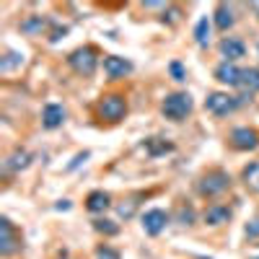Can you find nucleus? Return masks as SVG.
<instances>
[{"mask_svg":"<svg viewBox=\"0 0 259 259\" xmlns=\"http://www.w3.org/2000/svg\"><path fill=\"white\" fill-rule=\"evenodd\" d=\"M246 236H249V239H254V236H259V218H256V221H251V223L246 226Z\"/></svg>","mask_w":259,"mask_h":259,"instance_id":"bb28decb","label":"nucleus"},{"mask_svg":"<svg viewBox=\"0 0 259 259\" xmlns=\"http://www.w3.org/2000/svg\"><path fill=\"white\" fill-rule=\"evenodd\" d=\"M228 187H231V177L221 168L207 171V174H202L200 182H197V192L202 197H218V194H223Z\"/></svg>","mask_w":259,"mask_h":259,"instance_id":"7ed1b4c3","label":"nucleus"},{"mask_svg":"<svg viewBox=\"0 0 259 259\" xmlns=\"http://www.w3.org/2000/svg\"><path fill=\"white\" fill-rule=\"evenodd\" d=\"M205 226H223V223H228L231 221V207L228 205H210L207 210H205Z\"/></svg>","mask_w":259,"mask_h":259,"instance_id":"ddd939ff","label":"nucleus"},{"mask_svg":"<svg viewBox=\"0 0 259 259\" xmlns=\"http://www.w3.org/2000/svg\"><path fill=\"white\" fill-rule=\"evenodd\" d=\"M96 259H122V256H119V251H117V249L101 244V246L96 249Z\"/></svg>","mask_w":259,"mask_h":259,"instance_id":"393cba45","label":"nucleus"},{"mask_svg":"<svg viewBox=\"0 0 259 259\" xmlns=\"http://www.w3.org/2000/svg\"><path fill=\"white\" fill-rule=\"evenodd\" d=\"M29 163H31V153H26V150H16V153L6 161V168L18 171V168H26Z\"/></svg>","mask_w":259,"mask_h":259,"instance_id":"6ab92c4d","label":"nucleus"},{"mask_svg":"<svg viewBox=\"0 0 259 259\" xmlns=\"http://www.w3.org/2000/svg\"><path fill=\"white\" fill-rule=\"evenodd\" d=\"M221 55L226 57V62H236V60H241L246 55V45L241 39H236V36H226L221 45H218Z\"/></svg>","mask_w":259,"mask_h":259,"instance_id":"9d476101","label":"nucleus"},{"mask_svg":"<svg viewBox=\"0 0 259 259\" xmlns=\"http://www.w3.org/2000/svg\"><path fill=\"white\" fill-rule=\"evenodd\" d=\"M251 8H254V11H259V3H254V6H251Z\"/></svg>","mask_w":259,"mask_h":259,"instance_id":"cd10ccee","label":"nucleus"},{"mask_svg":"<svg viewBox=\"0 0 259 259\" xmlns=\"http://www.w3.org/2000/svg\"><path fill=\"white\" fill-rule=\"evenodd\" d=\"M179 221H182L184 226H192V221H194V212H192V207H182V210H179Z\"/></svg>","mask_w":259,"mask_h":259,"instance_id":"a878e982","label":"nucleus"},{"mask_svg":"<svg viewBox=\"0 0 259 259\" xmlns=\"http://www.w3.org/2000/svg\"><path fill=\"white\" fill-rule=\"evenodd\" d=\"M168 73L174 75V80H187V70H184V65L179 62V60H174V62H168Z\"/></svg>","mask_w":259,"mask_h":259,"instance_id":"b1692460","label":"nucleus"},{"mask_svg":"<svg viewBox=\"0 0 259 259\" xmlns=\"http://www.w3.org/2000/svg\"><path fill=\"white\" fill-rule=\"evenodd\" d=\"M21 62H24V57H21V55H16V52H8V55L3 57V62H0V70H3V73H11V68H13V65H21Z\"/></svg>","mask_w":259,"mask_h":259,"instance_id":"412c9836","label":"nucleus"},{"mask_svg":"<svg viewBox=\"0 0 259 259\" xmlns=\"http://www.w3.org/2000/svg\"><path fill=\"white\" fill-rule=\"evenodd\" d=\"M104 73L109 78H124L133 73V62L124 57H117V55H106L104 57Z\"/></svg>","mask_w":259,"mask_h":259,"instance_id":"1a4fd4ad","label":"nucleus"},{"mask_svg":"<svg viewBox=\"0 0 259 259\" xmlns=\"http://www.w3.org/2000/svg\"><path fill=\"white\" fill-rule=\"evenodd\" d=\"M65 106L62 104H47L45 112H41V124H45L47 130H57L62 122H65Z\"/></svg>","mask_w":259,"mask_h":259,"instance_id":"9b49d317","label":"nucleus"},{"mask_svg":"<svg viewBox=\"0 0 259 259\" xmlns=\"http://www.w3.org/2000/svg\"><path fill=\"white\" fill-rule=\"evenodd\" d=\"M21 246V236L16 231V226L8 218H0V254L3 256H13Z\"/></svg>","mask_w":259,"mask_h":259,"instance_id":"423d86ee","label":"nucleus"},{"mask_svg":"<svg viewBox=\"0 0 259 259\" xmlns=\"http://www.w3.org/2000/svg\"><path fill=\"white\" fill-rule=\"evenodd\" d=\"M194 41H197L200 47L210 45V18L207 16H202L197 24H194Z\"/></svg>","mask_w":259,"mask_h":259,"instance_id":"f3484780","label":"nucleus"},{"mask_svg":"<svg viewBox=\"0 0 259 259\" xmlns=\"http://www.w3.org/2000/svg\"><path fill=\"white\" fill-rule=\"evenodd\" d=\"M215 78L223 85H241V70L236 68L233 62H221L218 68H215Z\"/></svg>","mask_w":259,"mask_h":259,"instance_id":"f8f14e48","label":"nucleus"},{"mask_svg":"<svg viewBox=\"0 0 259 259\" xmlns=\"http://www.w3.org/2000/svg\"><path fill=\"white\" fill-rule=\"evenodd\" d=\"M166 223H168V212H163V210H158V207L145 210L143 218H140V226H143V231H145L148 236H158V233L166 228Z\"/></svg>","mask_w":259,"mask_h":259,"instance_id":"0eeeda50","label":"nucleus"},{"mask_svg":"<svg viewBox=\"0 0 259 259\" xmlns=\"http://www.w3.org/2000/svg\"><path fill=\"white\" fill-rule=\"evenodd\" d=\"M45 26H47V21L41 18V16H34V18H29V21H24V24H21V31H26V34H39Z\"/></svg>","mask_w":259,"mask_h":259,"instance_id":"aec40b11","label":"nucleus"},{"mask_svg":"<svg viewBox=\"0 0 259 259\" xmlns=\"http://www.w3.org/2000/svg\"><path fill=\"white\" fill-rule=\"evenodd\" d=\"M112 202H109V194L106 192H101V189H96V192H91L89 197H85V207H89L91 212H104L106 207H109Z\"/></svg>","mask_w":259,"mask_h":259,"instance_id":"2eb2a0df","label":"nucleus"},{"mask_svg":"<svg viewBox=\"0 0 259 259\" xmlns=\"http://www.w3.org/2000/svg\"><path fill=\"white\" fill-rule=\"evenodd\" d=\"M194 104H192V96L184 94V91H177V94H168L161 104V114L171 122H182L192 114Z\"/></svg>","mask_w":259,"mask_h":259,"instance_id":"f257e3e1","label":"nucleus"},{"mask_svg":"<svg viewBox=\"0 0 259 259\" xmlns=\"http://www.w3.org/2000/svg\"><path fill=\"white\" fill-rule=\"evenodd\" d=\"M241 106V99L239 96H231V94H223V91H215V94H207L205 99V109L215 117H226L231 112H236Z\"/></svg>","mask_w":259,"mask_h":259,"instance_id":"39448f33","label":"nucleus"},{"mask_svg":"<svg viewBox=\"0 0 259 259\" xmlns=\"http://www.w3.org/2000/svg\"><path fill=\"white\" fill-rule=\"evenodd\" d=\"M241 89L254 94L259 91V68H244L241 70Z\"/></svg>","mask_w":259,"mask_h":259,"instance_id":"a211bd4d","label":"nucleus"},{"mask_svg":"<svg viewBox=\"0 0 259 259\" xmlns=\"http://www.w3.org/2000/svg\"><path fill=\"white\" fill-rule=\"evenodd\" d=\"M68 62H70V68H73L78 75L91 78V75L96 73V68H99V55H96L94 47H80V50H75V52L68 57Z\"/></svg>","mask_w":259,"mask_h":259,"instance_id":"20e7f679","label":"nucleus"},{"mask_svg":"<svg viewBox=\"0 0 259 259\" xmlns=\"http://www.w3.org/2000/svg\"><path fill=\"white\" fill-rule=\"evenodd\" d=\"M231 145L236 150H254L259 145V133L251 127H236L231 133Z\"/></svg>","mask_w":259,"mask_h":259,"instance_id":"6e6552de","label":"nucleus"},{"mask_svg":"<svg viewBox=\"0 0 259 259\" xmlns=\"http://www.w3.org/2000/svg\"><path fill=\"white\" fill-rule=\"evenodd\" d=\"M241 182H244V187H246L249 192L259 194V161L244 166V171H241Z\"/></svg>","mask_w":259,"mask_h":259,"instance_id":"4468645a","label":"nucleus"},{"mask_svg":"<svg viewBox=\"0 0 259 259\" xmlns=\"http://www.w3.org/2000/svg\"><path fill=\"white\" fill-rule=\"evenodd\" d=\"M233 24H236V18H233V11H231V6L221 3L218 8H215V26H218L221 31H228Z\"/></svg>","mask_w":259,"mask_h":259,"instance_id":"dca6fc26","label":"nucleus"},{"mask_svg":"<svg viewBox=\"0 0 259 259\" xmlns=\"http://www.w3.org/2000/svg\"><path fill=\"white\" fill-rule=\"evenodd\" d=\"M96 114L106 122H119L127 114V99L122 94H106L96 104Z\"/></svg>","mask_w":259,"mask_h":259,"instance_id":"f03ea898","label":"nucleus"},{"mask_svg":"<svg viewBox=\"0 0 259 259\" xmlns=\"http://www.w3.org/2000/svg\"><path fill=\"white\" fill-rule=\"evenodd\" d=\"M94 228H96L99 233H106V236L119 233V226H114L112 221H94Z\"/></svg>","mask_w":259,"mask_h":259,"instance_id":"4be33fe9","label":"nucleus"},{"mask_svg":"<svg viewBox=\"0 0 259 259\" xmlns=\"http://www.w3.org/2000/svg\"><path fill=\"white\" fill-rule=\"evenodd\" d=\"M145 145H148V153H150V156H161V153H168V150H174V145H171V143L153 145V140H145Z\"/></svg>","mask_w":259,"mask_h":259,"instance_id":"5701e85b","label":"nucleus"}]
</instances>
